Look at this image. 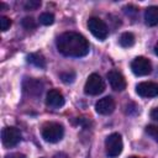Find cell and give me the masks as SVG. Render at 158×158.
<instances>
[{
  "label": "cell",
  "mask_w": 158,
  "mask_h": 158,
  "mask_svg": "<svg viewBox=\"0 0 158 158\" xmlns=\"http://www.w3.org/2000/svg\"><path fill=\"white\" fill-rule=\"evenodd\" d=\"M88 28L93 33V36L100 41L106 40V37L109 35V28H107L106 23L99 17H90L88 20Z\"/></svg>",
  "instance_id": "5b68a950"
},
{
  "label": "cell",
  "mask_w": 158,
  "mask_h": 158,
  "mask_svg": "<svg viewBox=\"0 0 158 158\" xmlns=\"http://www.w3.org/2000/svg\"><path fill=\"white\" fill-rule=\"evenodd\" d=\"M27 62L37 68H46V59L40 53H31L27 56Z\"/></svg>",
  "instance_id": "5bb4252c"
},
{
  "label": "cell",
  "mask_w": 158,
  "mask_h": 158,
  "mask_svg": "<svg viewBox=\"0 0 158 158\" xmlns=\"http://www.w3.org/2000/svg\"><path fill=\"white\" fill-rule=\"evenodd\" d=\"M38 20H40V22L42 25L48 26V25H52L54 22V16L52 14H49V12H43V14L40 15V19Z\"/></svg>",
  "instance_id": "2e32d148"
},
{
  "label": "cell",
  "mask_w": 158,
  "mask_h": 158,
  "mask_svg": "<svg viewBox=\"0 0 158 158\" xmlns=\"http://www.w3.org/2000/svg\"><path fill=\"white\" fill-rule=\"evenodd\" d=\"M144 21L148 26L158 25V6H149L144 11Z\"/></svg>",
  "instance_id": "4fadbf2b"
},
{
  "label": "cell",
  "mask_w": 158,
  "mask_h": 158,
  "mask_svg": "<svg viewBox=\"0 0 158 158\" xmlns=\"http://www.w3.org/2000/svg\"><path fill=\"white\" fill-rule=\"evenodd\" d=\"M95 110L100 115H109L115 110V100L111 96H105L95 104Z\"/></svg>",
  "instance_id": "8fae6325"
},
{
  "label": "cell",
  "mask_w": 158,
  "mask_h": 158,
  "mask_svg": "<svg viewBox=\"0 0 158 158\" xmlns=\"http://www.w3.org/2000/svg\"><path fill=\"white\" fill-rule=\"evenodd\" d=\"M128 158H139V157H137V156H131V157H128Z\"/></svg>",
  "instance_id": "4316f807"
},
{
  "label": "cell",
  "mask_w": 158,
  "mask_h": 158,
  "mask_svg": "<svg viewBox=\"0 0 158 158\" xmlns=\"http://www.w3.org/2000/svg\"><path fill=\"white\" fill-rule=\"evenodd\" d=\"M57 48L67 57H84L89 53V42L83 35L70 31L57 38Z\"/></svg>",
  "instance_id": "6da1fadb"
},
{
  "label": "cell",
  "mask_w": 158,
  "mask_h": 158,
  "mask_svg": "<svg viewBox=\"0 0 158 158\" xmlns=\"http://www.w3.org/2000/svg\"><path fill=\"white\" fill-rule=\"evenodd\" d=\"M123 148V143H122V138L121 135L118 133H111L106 137L105 139V149H106V154L109 156V158H116L121 154Z\"/></svg>",
  "instance_id": "3957f363"
},
{
  "label": "cell",
  "mask_w": 158,
  "mask_h": 158,
  "mask_svg": "<svg viewBox=\"0 0 158 158\" xmlns=\"http://www.w3.org/2000/svg\"><path fill=\"white\" fill-rule=\"evenodd\" d=\"M151 117L156 121H158V107H154L152 111H151Z\"/></svg>",
  "instance_id": "cb8c5ba5"
},
{
  "label": "cell",
  "mask_w": 158,
  "mask_h": 158,
  "mask_svg": "<svg viewBox=\"0 0 158 158\" xmlns=\"http://www.w3.org/2000/svg\"><path fill=\"white\" fill-rule=\"evenodd\" d=\"M146 133L149 135L154 141H158V126H154V125L146 126Z\"/></svg>",
  "instance_id": "ac0fdd59"
},
{
  "label": "cell",
  "mask_w": 158,
  "mask_h": 158,
  "mask_svg": "<svg viewBox=\"0 0 158 158\" xmlns=\"http://www.w3.org/2000/svg\"><path fill=\"white\" fill-rule=\"evenodd\" d=\"M1 141L4 147L10 148L21 141V132L16 127H4L1 131Z\"/></svg>",
  "instance_id": "8992f818"
},
{
  "label": "cell",
  "mask_w": 158,
  "mask_h": 158,
  "mask_svg": "<svg viewBox=\"0 0 158 158\" xmlns=\"http://www.w3.org/2000/svg\"><path fill=\"white\" fill-rule=\"evenodd\" d=\"M107 79H109V83H110V85L114 90L122 91L123 89H126V80H125L123 75L120 72L110 70L107 73Z\"/></svg>",
  "instance_id": "30bf717a"
},
{
  "label": "cell",
  "mask_w": 158,
  "mask_h": 158,
  "mask_svg": "<svg viewBox=\"0 0 158 158\" xmlns=\"http://www.w3.org/2000/svg\"><path fill=\"white\" fill-rule=\"evenodd\" d=\"M136 93L142 98H154L158 96V83L154 81H142L136 85Z\"/></svg>",
  "instance_id": "ba28073f"
},
{
  "label": "cell",
  "mask_w": 158,
  "mask_h": 158,
  "mask_svg": "<svg viewBox=\"0 0 158 158\" xmlns=\"http://www.w3.org/2000/svg\"><path fill=\"white\" fill-rule=\"evenodd\" d=\"M105 90V83L102 80V78L96 74L93 73L88 77L85 85H84V91L88 95H99Z\"/></svg>",
  "instance_id": "277c9868"
},
{
  "label": "cell",
  "mask_w": 158,
  "mask_h": 158,
  "mask_svg": "<svg viewBox=\"0 0 158 158\" xmlns=\"http://www.w3.org/2000/svg\"><path fill=\"white\" fill-rule=\"evenodd\" d=\"M53 158H68V156L65 153H63V152H59V153H56Z\"/></svg>",
  "instance_id": "d4e9b609"
},
{
  "label": "cell",
  "mask_w": 158,
  "mask_h": 158,
  "mask_svg": "<svg viewBox=\"0 0 158 158\" xmlns=\"http://www.w3.org/2000/svg\"><path fill=\"white\" fill-rule=\"evenodd\" d=\"M64 136V128L60 123L57 122H47L42 127V137L44 141L49 143L59 142Z\"/></svg>",
  "instance_id": "7a4b0ae2"
},
{
  "label": "cell",
  "mask_w": 158,
  "mask_h": 158,
  "mask_svg": "<svg viewBox=\"0 0 158 158\" xmlns=\"http://www.w3.org/2000/svg\"><path fill=\"white\" fill-rule=\"evenodd\" d=\"M23 6H25L26 10H36V9H38L41 6V1H38V0H28V1H26L23 4Z\"/></svg>",
  "instance_id": "44dd1931"
},
{
  "label": "cell",
  "mask_w": 158,
  "mask_h": 158,
  "mask_svg": "<svg viewBox=\"0 0 158 158\" xmlns=\"http://www.w3.org/2000/svg\"><path fill=\"white\" fill-rule=\"evenodd\" d=\"M135 41H136L135 35L131 33V32H125V33H122V35L120 36V40H118L120 44H121L122 47H125V48L132 47V46L135 44Z\"/></svg>",
  "instance_id": "9a60e30c"
},
{
  "label": "cell",
  "mask_w": 158,
  "mask_h": 158,
  "mask_svg": "<svg viewBox=\"0 0 158 158\" xmlns=\"http://www.w3.org/2000/svg\"><path fill=\"white\" fill-rule=\"evenodd\" d=\"M123 11L126 12V15L131 16V15H136L137 11H138V9L136 6H133V5H128V6H125L123 7Z\"/></svg>",
  "instance_id": "7402d4cb"
},
{
  "label": "cell",
  "mask_w": 158,
  "mask_h": 158,
  "mask_svg": "<svg viewBox=\"0 0 158 158\" xmlns=\"http://www.w3.org/2000/svg\"><path fill=\"white\" fill-rule=\"evenodd\" d=\"M154 53L158 56V42L156 43V46H154Z\"/></svg>",
  "instance_id": "484cf974"
},
{
  "label": "cell",
  "mask_w": 158,
  "mask_h": 158,
  "mask_svg": "<svg viewBox=\"0 0 158 158\" xmlns=\"http://www.w3.org/2000/svg\"><path fill=\"white\" fill-rule=\"evenodd\" d=\"M22 26L26 30H33L36 27V21H35L33 17H25L22 20Z\"/></svg>",
  "instance_id": "d6986e66"
},
{
  "label": "cell",
  "mask_w": 158,
  "mask_h": 158,
  "mask_svg": "<svg viewBox=\"0 0 158 158\" xmlns=\"http://www.w3.org/2000/svg\"><path fill=\"white\" fill-rule=\"evenodd\" d=\"M64 96L63 94L57 90V89H52L47 93V96H46V104L51 107H60L64 105Z\"/></svg>",
  "instance_id": "7c38bea8"
},
{
  "label": "cell",
  "mask_w": 158,
  "mask_h": 158,
  "mask_svg": "<svg viewBox=\"0 0 158 158\" xmlns=\"http://www.w3.org/2000/svg\"><path fill=\"white\" fill-rule=\"evenodd\" d=\"M157 142H158V141H157Z\"/></svg>",
  "instance_id": "83f0119b"
},
{
  "label": "cell",
  "mask_w": 158,
  "mask_h": 158,
  "mask_svg": "<svg viewBox=\"0 0 158 158\" xmlns=\"http://www.w3.org/2000/svg\"><path fill=\"white\" fill-rule=\"evenodd\" d=\"M5 158H26V156L22 153H10V154L5 156Z\"/></svg>",
  "instance_id": "603a6c76"
},
{
  "label": "cell",
  "mask_w": 158,
  "mask_h": 158,
  "mask_svg": "<svg viewBox=\"0 0 158 158\" xmlns=\"http://www.w3.org/2000/svg\"><path fill=\"white\" fill-rule=\"evenodd\" d=\"M131 69H132L135 75L144 77V75H148L152 72V64L144 57H136L131 62Z\"/></svg>",
  "instance_id": "52a82bcc"
},
{
  "label": "cell",
  "mask_w": 158,
  "mask_h": 158,
  "mask_svg": "<svg viewBox=\"0 0 158 158\" xmlns=\"http://www.w3.org/2000/svg\"><path fill=\"white\" fill-rule=\"evenodd\" d=\"M23 91L31 96H38L41 95L43 90V84L41 80L35 79V78H26L22 83Z\"/></svg>",
  "instance_id": "9c48e42d"
},
{
  "label": "cell",
  "mask_w": 158,
  "mask_h": 158,
  "mask_svg": "<svg viewBox=\"0 0 158 158\" xmlns=\"http://www.w3.org/2000/svg\"><path fill=\"white\" fill-rule=\"evenodd\" d=\"M10 26H11V20L6 16H1L0 17V28H1V31L2 32L7 31L10 28Z\"/></svg>",
  "instance_id": "ffe728a7"
},
{
  "label": "cell",
  "mask_w": 158,
  "mask_h": 158,
  "mask_svg": "<svg viewBox=\"0 0 158 158\" xmlns=\"http://www.w3.org/2000/svg\"><path fill=\"white\" fill-rule=\"evenodd\" d=\"M59 77H60V79H62L63 83L69 84V83H73V81H74V79H75V73H74L73 70H68V72L60 73Z\"/></svg>",
  "instance_id": "e0dca14e"
}]
</instances>
